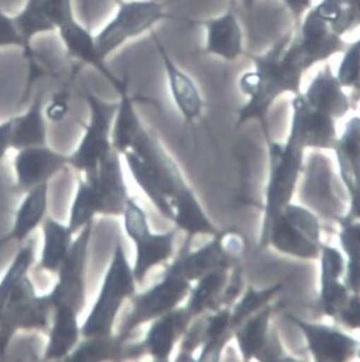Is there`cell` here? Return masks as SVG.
<instances>
[{
    "label": "cell",
    "mask_w": 360,
    "mask_h": 362,
    "mask_svg": "<svg viewBox=\"0 0 360 362\" xmlns=\"http://www.w3.org/2000/svg\"><path fill=\"white\" fill-rule=\"evenodd\" d=\"M128 197L120 153L114 149L95 170L86 173L85 179L79 181L68 226L76 234L93 222L95 214L121 216Z\"/></svg>",
    "instance_id": "cell-3"
},
{
    "label": "cell",
    "mask_w": 360,
    "mask_h": 362,
    "mask_svg": "<svg viewBox=\"0 0 360 362\" xmlns=\"http://www.w3.org/2000/svg\"><path fill=\"white\" fill-rule=\"evenodd\" d=\"M136 284L124 243L118 239L99 296L83 324V338L112 336L114 320L124 301L132 299L136 294Z\"/></svg>",
    "instance_id": "cell-4"
},
{
    "label": "cell",
    "mask_w": 360,
    "mask_h": 362,
    "mask_svg": "<svg viewBox=\"0 0 360 362\" xmlns=\"http://www.w3.org/2000/svg\"><path fill=\"white\" fill-rule=\"evenodd\" d=\"M172 207V222L176 224V230L186 233L187 239L189 240L197 235H210L213 237L220 233L215 226L210 221L188 186L184 187L178 193Z\"/></svg>",
    "instance_id": "cell-27"
},
{
    "label": "cell",
    "mask_w": 360,
    "mask_h": 362,
    "mask_svg": "<svg viewBox=\"0 0 360 362\" xmlns=\"http://www.w3.org/2000/svg\"><path fill=\"white\" fill-rule=\"evenodd\" d=\"M122 156L139 188L158 211L172 221V204L178 193L187 185L161 144L143 126L131 148Z\"/></svg>",
    "instance_id": "cell-2"
},
{
    "label": "cell",
    "mask_w": 360,
    "mask_h": 362,
    "mask_svg": "<svg viewBox=\"0 0 360 362\" xmlns=\"http://www.w3.org/2000/svg\"><path fill=\"white\" fill-rule=\"evenodd\" d=\"M191 289V281L185 279L174 264L169 265L161 280L145 292L135 294L131 299L132 310L118 338L128 341L131 334L141 325L180 307L181 303L188 297Z\"/></svg>",
    "instance_id": "cell-8"
},
{
    "label": "cell",
    "mask_w": 360,
    "mask_h": 362,
    "mask_svg": "<svg viewBox=\"0 0 360 362\" xmlns=\"http://www.w3.org/2000/svg\"><path fill=\"white\" fill-rule=\"evenodd\" d=\"M12 122L0 126V163L9 147H11Z\"/></svg>",
    "instance_id": "cell-38"
},
{
    "label": "cell",
    "mask_w": 360,
    "mask_h": 362,
    "mask_svg": "<svg viewBox=\"0 0 360 362\" xmlns=\"http://www.w3.org/2000/svg\"><path fill=\"white\" fill-rule=\"evenodd\" d=\"M295 21H299L312 8L313 0H282Z\"/></svg>",
    "instance_id": "cell-37"
},
{
    "label": "cell",
    "mask_w": 360,
    "mask_h": 362,
    "mask_svg": "<svg viewBox=\"0 0 360 362\" xmlns=\"http://www.w3.org/2000/svg\"><path fill=\"white\" fill-rule=\"evenodd\" d=\"M92 228L93 222H91L79 230L66 259L58 270L57 283L49 293L54 309L66 305L79 313L85 307L87 255Z\"/></svg>",
    "instance_id": "cell-12"
},
{
    "label": "cell",
    "mask_w": 360,
    "mask_h": 362,
    "mask_svg": "<svg viewBox=\"0 0 360 362\" xmlns=\"http://www.w3.org/2000/svg\"><path fill=\"white\" fill-rule=\"evenodd\" d=\"M299 33L293 35L297 53L304 68L307 70L318 62H323L343 47L341 35L335 33L328 22L320 18L313 9L303 16Z\"/></svg>",
    "instance_id": "cell-17"
},
{
    "label": "cell",
    "mask_w": 360,
    "mask_h": 362,
    "mask_svg": "<svg viewBox=\"0 0 360 362\" xmlns=\"http://www.w3.org/2000/svg\"><path fill=\"white\" fill-rule=\"evenodd\" d=\"M233 1H236V0H233ZM237 1L242 3L245 7L251 8L257 1H259V0H237Z\"/></svg>",
    "instance_id": "cell-39"
},
{
    "label": "cell",
    "mask_w": 360,
    "mask_h": 362,
    "mask_svg": "<svg viewBox=\"0 0 360 362\" xmlns=\"http://www.w3.org/2000/svg\"><path fill=\"white\" fill-rule=\"evenodd\" d=\"M49 184L39 185L31 190L27 191L26 197L23 199L16 212V220L7 236L0 239V245L16 241L22 243L28 238L29 235L42 224L47 212L49 203Z\"/></svg>",
    "instance_id": "cell-23"
},
{
    "label": "cell",
    "mask_w": 360,
    "mask_h": 362,
    "mask_svg": "<svg viewBox=\"0 0 360 362\" xmlns=\"http://www.w3.org/2000/svg\"><path fill=\"white\" fill-rule=\"evenodd\" d=\"M320 226L313 214L288 204L261 235V245H272L284 255L313 259L318 255Z\"/></svg>",
    "instance_id": "cell-7"
},
{
    "label": "cell",
    "mask_w": 360,
    "mask_h": 362,
    "mask_svg": "<svg viewBox=\"0 0 360 362\" xmlns=\"http://www.w3.org/2000/svg\"><path fill=\"white\" fill-rule=\"evenodd\" d=\"M342 245L349 257V283L354 292H360V226H347L342 234Z\"/></svg>",
    "instance_id": "cell-34"
},
{
    "label": "cell",
    "mask_w": 360,
    "mask_h": 362,
    "mask_svg": "<svg viewBox=\"0 0 360 362\" xmlns=\"http://www.w3.org/2000/svg\"><path fill=\"white\" fill-rule=\"evenodd\" d=\"M272 311V307L265 305L234 330L239 353L245 361L251 359L275 361L280 359L282 347L276 336L270 330Z\"/></svg>",
    "instance_id": "cell-18"
},
{
    "label": "cell",
    "mask_w": 360,
    "mask_h": 362,
    "mask_svg": "<svg viewBox=\"0 0 360 362\" xmlns=\"http://www.w3.org/2000/svg\"><path fill=\"white\" fill-rule=\"evenodd\" d=\"M342 320L353 328H360V297L355 296L345 305L341 311Z\"/></svg>",
    "instance_id": "cell-36"
},
{
    "label": "cell",
    "mask_w": 360,
    "mask_h": 362,
    "mask_svg": "<svg viewBox=\"0 0 360 362\" xmlns=\"http://www.w3.org/2000/svg\"><path fill=\"white\" fill-rule=\"evenodd\" d=\"M251 68L239 74L237 88L245 101L237 113L236 126L259 122L268 133L266 118L282 95H299L306 69L295 47L293 35H287L263 53L251 55Z\"/></svg>",
    "instance_id": "cell-1"
},
{
    "label": "cell",
    "mask_w": 360,
    "mask_h": 362,
    "mask_svg": "<svg viewBox=\"0 0 360 362\" xmlns=\"http://www.w3.org/2000/svg\"><path fill=\"white\" fill-rule=\"evenodd\" d=\"M193 316L185 307H178L152 320L145 338L139 342L140 354L151 356L155 361H168L176 343L188 329Z\"/></svg>",
    "instance_id": "cell-20"
},
{
    "label": "cell",
    "mask_w": 360,
    "mask_h": 362,
    "mask_svg": "<svg viewBox=\"0 0 360 362\" xmlns=\"http://www.w3.org/2000/svg\"><path fill=\"white\" fill-rule=\"evenodd\" d=\"M280 288H282V284L274 285L270 288L262 289V291L249 287L242 298L231 308V322H232L233 330L236 329L247 318L268 305V301L279 292Z\"/></svg>",
    "instance_id": "cell-33"
},
{
    "label": "cell",
    "mask_w": 360,
    "mask_h": 362,
    "mask_svg": "<svg viewBox=\"0 0 360 362\" xmlns=\"http://www.w3.org/2000/svg\"><path fill=\"white\" fill-rule=\"evenodd\" d=\"M126 341L116 337H95L85 338L84 342L77 344L64 361H100V360L120 359L124 354L128 357Z\"/></svg>",
    "instance_id": "cell-31"
},
{
    "label": "cell",
    "mask_w": 360,
    "mask_h": 362,
    "mask_svg": "<svg viewBox=\"0 0 360 362\" xmlns=\"http://www.w3.org/2000/svg\"><path fill=\"white\" fill-rule=\"evenodd\" d=\"M150 35L165 72L168 93L172 103L185 122L188 124L197 122L203 116L205 107V98L199 85L191 74L174 62L155 30L151 31Z\"/></svg>",
    "instance_id": "cell-14"
},
{
    "label": "cell",
    "mask_w": 360,
    "mask_h": 362,
    "mask_svg": "<svg viewBox=\"0 0 360 362\" xmlns=\"http://www.w3.org/2000/svg\"><path fill=\"white\" fill-rule=\"evenodd\" d=\"M35 259L33 241H29L18 250V255L8 268L7 272L0 281V317L4 307L18 282L27 276Z\"/></svg>",
    "instance_id": "cell-32"
},
{
    "label": "cell",
    "mask_w": 360,
    "mask_h": 362,
    "mask_svg": "<svg viewBox=\"0 0 360 362\" xmlns=\"http://www.w3.org/2000/svg\"><path fill=\"white\" fill-rule=\"evenodd\" d=\"M189 243L191 240L187 239L180 255L172 264L191 282L217 268L232 267L243 251L242 239L233 235L229 238L228 235L220 232L195 251L189 250Z\"/></svg>",
    "instance_id": "cell-13"
},
{
    "label": "cell",
    "mask_w": 360,
    "mask_h": 362,
    "mask_svg": "<svg viewBox=\"0 0 360 362\" xmlns=\"http://www.w3.org/2000/svg\"><path fill=\"white\" fill-rule=\"evenodd\" d=\"M43 247L39 268L57 274L72 247L74 233L68 226L60 223L51 216H45L42 222Z\"/></svg>",
    "instance_id": "cell-28"
},
{
    "label": "cell",
    "mask_w": 360,
    "mask_h": 362,
    "mask_svg": "<svg viewBox=\"0 0 360 362\" xmlns=\"http://www.w3.org/2000/svg\"><path fill=\"white\" fill-rule=\"evenodd\" d=\"M342 85L338 78L328 70L322 71L312 80L304 99L312 107L332 118H340L349 111V98L342 90Z\"/></svg>",
    "instance_id": "cell-24"
},
{
    "label": "cell",
    "mask_w": 360,
    "mask_h": 362,
    "mask_svg": "<svg viewBox=\"0 0 360 362\" xmlns=\"http://www.w3.org/2000/svg\"><path fill=\"white\" fill-rule=\"evenodd\" d=\"M53 313L49 295H37L32 281L24 276L10 294L0 317V358L5 357L18 330L49 332Z\"/></svg>",
    "instance_id": "cell-6"
},
{
    "label": "cell",
    "mask_w": 360,
    "mask_h": 362,
    "mask_svg": "<svg viewBox=\"0 0 360 362\" xmlns=\"http://www.w3.org/2000/svg\"><path fill=\"white\" fill-rule=\"evenodd\" d=\"M90 117L76 151L68 157V165L77 172H92L114 151L112 127L119 101H105L89 95Z\"/></svg>",
    "instance_id": "cell-11"
},
{
    "label": "cell",
    "mask_w": 360,
    "mask_h": 362,
    "mask_svg": "<svg viewBox=\"0 0 360 362\" xmlns=\"http://www.w3.org/2000/svg\"><path fill=\"white\" fill-rule=\"evenodd\" d=\"M68 165V157L45 145L20 149L14 159L16 188L27 192L39 185L49 184L55 175Z\"/></svg>",
    "instance_id": "cell-19"
},
{
    "label": "cell",
    "mask_w": 360,
    "mask_h": 362,
    "mask_svg": "<svg viewBox=\"0 0 360 362\" xmlns=\"http://www.w3.org/2000/svg\"><path fill=\"white\" fill-rule=\"evenodd\" d=\"M114 16L95 33V42L104 60L130 41L151 33L168 18L160 0H116Z\"/></svg>",
    "instance_id": "cell-5"
},
{
    "label": "cell",
    "mask_w": 360,
    "mask_h": 362,
    "mask_svg": "<svg viewBox=\"0 0 360 362\" xmlns=\"http://www.w3.org/2000/svg\"><path fill=\"white\" fill-rule=\"evenodd\" d=\"M118 95V108L112 127V147L116 153L124 155L132 146L143 124L137 113L135 99L131 95L128 86Z\"/></svg>",
    "instance_id": "cell-30"
},
{
    "label": "cell",
    "mask_w": 360,
    "mask_h": 362,
    "mask_svg": "<svg viewBox=\"0 0 360 362\" xmlns=\"http://www.w3.org/2000/svg\"><path fill=\"white\" fill-rule=\"evenodd\" d=\"M205 30L203 51L227 62L239 60L245 54L244 30L234 7L197 23Z\"/></svg>",
    "instance_id": "cell-15"
},
{
    "label": "cell",
    "mask_w": 360,
    "mask_h": 362,
    "mask_svg": "<svg viewBox=\"0 0 360 362\" xmlns=\"http://www.w3.org/2000/svg\"><path fill=\"white\" fill-rule=\"evenodd\" d=\"M337 78L342 86L357 87L360 84V41L347 52Z\"/></svg>",
    "instance_id": "cell-35"
},
{
    "label": "cell",
    "mask_w": 360,
    "mask_h": 362,
    "mask_svg": "<svg viewBox=\"0 0 360 362\" xmlns=\"http://www.w3.org/2000/svg\"><path fill=\"white\" fill-rule=\"evenodd\" d=\"M124 228L136 247L133 274L137 284H141L150 270L166 263L174 255V239L178 230L152 233L145 210L132 197L124 208Z\"/></svg>",
    "instance_id": "cell-9"
},
{
    "label": "cell",
    "mask_w": 360,
    "mask_h": 362,
    "mask_svg": "<svg viewBox=\"0 0 360 362\" xmlns=\"http://www.w3.org/2000/svg\"><path fill=\"white\" fill-rule=\"evenodd\" d=\"M78 312L62 305L54 309L49 341L45 347V360H66L79 343L82 326L78 324Z\"/></svg>",
    "instance_id": "cell-22"
},
{
    "label": "cell",
    "mask_w": 360,
    "mask_h": 362,
    "mask_svg": "<svg viewBox=\"0 0 360 362\" xmlns=\"http://www.w3.org/2000/svg\"><path fill=\"white\" fill-rule=\"evenodd\" d=\"M292 111L289 139L296 141L303 148H330L336 146L335 118L310 106L301 93L294 95Z\"/></svg>",
    "instance_id": "cell-16"
},
{
    "label": "cell",
    "mask_w": 360,
    "mask_h": 362,
    "mask_svg": "<svg viewBox=\"0 0 360 362\" xmlns=\"http://www.w3.org/2000/svg\"><path fill=\"white\" fill-rule=\"evenodd\" d=\"M343 269L340 253L332 247H325L322 257V303L330 315L341 313L347 303L345 287L339 282Z\"/></svg>",
    "instance_id": "cell-29"
},
{
    "label": "cell",
    "mask_w": 360,
    "mask_h": 362,
    "mask_svg": "<svg viewBox=\"0 0 360 362\" xmlns=\"http://www.w3.org/2000/svg\"><path fill=\"white\" fill-rule=\"evenodd\" d=\"M303 147L293 139L284 144L268 139L270 178L265 195V212L262 232L282 211L292 197L303 161Z\"/></svg>",
    "instance_id": "cell-10"
},
{
    "label": "cell",
    "mask_w": 360,
    "mask_h": 362,
    "mask_svg": "<svg viewBox=\"0 0 360 362\" xmlns=\"http://www.w3.org/2000/svg\"><path fill=\"white\" fill-rule=\"evenodd\" d=\"M336 146L343 178L353 195L352 214L360 216V119L355 118L349 122Z\"/></svg>",
    "instance_id": "cell-26"
},
{
    "label": "cell",
    "mask_w": 360,
    "mask_h": 362,
    "mask_svg": "<svg viewBox=\"0 0 360 362\" xmlns=\"http://www.w3.org/2000/svg\"><path fill=\"white\" fill-rule=\"evenodd\" d=\"M232 267H220L198 279L191 286L185 305L193 318L209 311L224 307V295L230 279Z\"/></svg>",
    "instance_id": "cell-25"
},
{
    "label": "cell",
    "mask_w": 360,
    "mask_h": 362,
    "mask_svg": "<svg viewBox=\"0 0 360 362\" xmlns=\"http://www.w3.org/2000/svg\"><path fill=\"white\" fill-rule=\"evenodd\" d=\"M288 317L305 334L316 361H345L354 355L357 342L353 339L324 326L308 324L295 316Z\"/></svg>",
    "instance_id": "cell-21"
}]
</instances>
